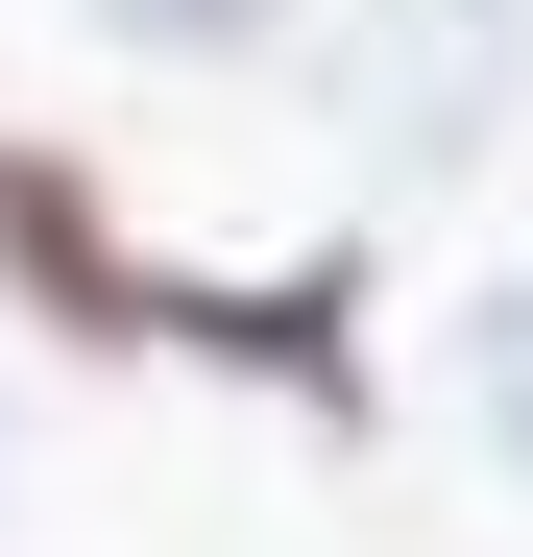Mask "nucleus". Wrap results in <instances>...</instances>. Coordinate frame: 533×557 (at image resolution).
Wrapping results in <instances>:
<instances>
[{"label":"nucleus","mask_w":533,"mask_h":557,"mask_svg":"<svg viewBox=\"0 0 533 557\" xmlns=\"http://www.w3.org/2000/svg\"><path fill=\"white\" fill-rule=\"evenodd\" d=\"M98 25H122V49H195V73H219V49H266V25H292V0H98Z\"/></svg>","instance_id":"nucleus-5"},{"label":"nucleus","mask_w":533,"mask_h":557,"mask_svg":"<svg viewBox=\"0 0 533 557\" xmlns=\"http://www.w3.org/2000/svg\"><path fill=\"white\" fill-rule=\"evenodd\" d=\"M170 339L195 363H266V388H315V412H364V267H292V292H195V267H170Z\"/></svg>","instance_id":"nucleus-3"},{"label":"nucleus","mask_w":533,"mask_h":557,"mask_svg":"<svg viewBox=\"0 0 533 557\" xmlns=\"http://www.w3.org/2000/svg\"><path fill=\"white\" fill-rule=\"evenodd\" d=\"M0 292H25L49 339H98V363L170 339V267H122V219H98V170H73V146H0Z\"/></svg>","instance_id":"nucleus-1"},{"label":"nucleus","mask_w":533,"mask_h":557,"mask_svg":"<svg viewBox=\"0 0 533 557\" xmlns=\"http://www.w3.org/2000/svg\"><path fill=\"white\" fill-rule=\"evenodd\" d=\"M485 122H509V0H364V146L461 170Z\"/></svg>","instance_id":"nucleus-2"},{"label":"nucleus","mask_w":533,"mask_h":557,"mask_svg":"<svg viewBox=\"0 0 533 557\" xmlns=\"http://www.w3.org/2000/svg\"><path fill=\"white\" fill-rule=\"evenodd\" d=\"M461 363H485V436H509V485H533V267L485 292V339H461Z\"/></svg>","instance_id":"nucleus-4"}]
</instances>
